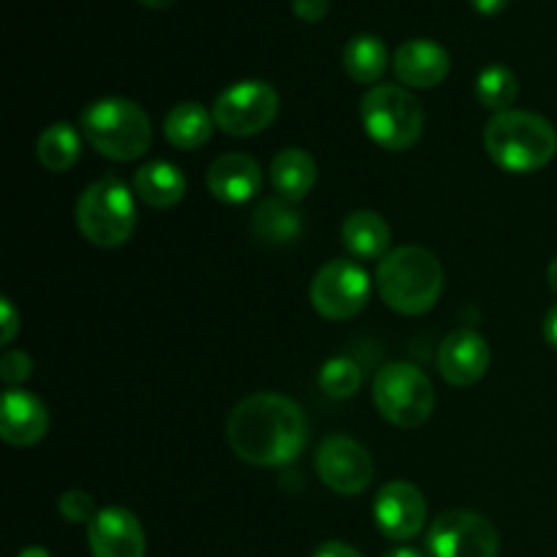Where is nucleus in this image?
Masks as SVG:
<instances>
[{
  "label": "nucleus",
  "mask_w": 557,
  "mask_h": 557,
  "mask_svg": "<svg viewBox=\"0 0 557 557\" xmlns=\"http://www.w3.org/2000/svg\"><path fill=\"white\" fill-rule=\"evenodd\" d=\"M226 438L234 455L250 466H288L308 444V419L292 397L261 392L234 406Z\"/></svg>",
  "instance_id": "obj_1"
},
{
  "label": "nucleus",
  "mask_w": 557,
  "mask_h": 557,
  "mask_svg": "<svg viewBox=\"0 0 557 557\" xmlns=\"http://www.w3.org/2000/svg\"><path fill=\"white\" fill-rule=\"evenodd\" d=\"M319 479L337 495H362L373 482V457L348 435H330L315 451Z\"/></svg>",
  "instance_id": "obj_11"
},
{
  "label": "nucleus",
  "mask_w": 557,
  "mask_h": 557,
  "mask_svg": "<svg viewBox=\"0 0 557 557\" xmlns=\"http://www.w3.org/2000/svg\"><path fill=\"white\" fill-rule=\"evenodd\" d=\"M428 549L433 557H498L500 539L487 517L451 509L430 525Z\"/></svg>",
  "instance_id": "obj_10"
},
{
  "label": "nucleus",
  "mask_w": 557,
  "mask_h": 557,
  "mask_svg": "<svg viewBox=\"0 0 557 557\" xmlns=\"http://www.w3.org/2000/svg\"><path fill=\"white\" fill-rule=\"evenodd\" d=\"M370 299V277L357 261L335 259L315 272L310 302L330 321H348L364 310Z\"/></svg>",
  "instance_id": "obj_9"
},
{
  "label": "nucleus",
  "mask_w": 557,
  "mask_h": 557,
  "mask_svg": "<svg viewBox=\"0 0 557 557\" xmlns=\"http://www.w3.org/2000/svg\"><path fill=\"white\" fill-rule=\"evenodd\" d=\"M250 228L267 245H292L302 234V215L294 201L283 196H270L261 201L250 218Z\"/></svg>",
  "instance_id": "obj_20"
},
{
  "label": "nucleus",
  "mask_w": 557,
  "mask_h": 557,
  "mask_svg": "<svg viewBox=\"0 0 557 557\" xmlns=\"http://www.w3.org/2000/svg\"><path fill=\"white\" fill-rule=\"evenodd\" d=\"M145 9H152V11H161V9H169V5H174L177 0H139Z\"/></svg>",
  "instance_id": "obj_34"
},
{
  "label": "nucleus",
  "mask_w": 557,
  "mask_h": 557,
  "mask_svg": "<svg viewBox=\"0 0 557 557\" xmlns=\"http://www.w3.org/2000/svg\"><path fill=\"white\" fill-rule=\"evenodd\" d=\"M76 226L98 248H120L136 228V201L117 177H101L82 190L76 201Z\"/></svg>",
  "instance_id": "obj_5"
},
{
  "label": "nucleus",
  "mask_w": 557,
  "mask_h": 557,
  "mask_svg": "<svg viewBox=\"0 0 557 557\" xmlns=\"http://www.w3.org/2000/svg\"><path fill=\"white\" fill-rule=\"evenodd\" d=\"M484 147L504 172L531 174L555 158L557 131L542 114L506 109L495 114L484 128Z\"/></svg>",
  "instance_id": "obj_3"
},
{
  "label": "nucleus",
  "mask_w": 557,
  "mask_h": 557,
  "mask_svg": "<svg viewBox=\"0 0 557 557\" xmlns=\"http://www.w3.org/2000/svg\"><path fill=\"white\" fill-rule=\"evenodd\" d=\"M0 313H3V324H0V341H3V346H11L16 337V332H20V313H16V308L11 305V299H3V302H0Z\"/></svg>",
  "instance_id": "obj_30"
},
{
  "label": "nucleus",
  "mask_w": 557,
  "mask_h": 557,
  "mask_svg": "<svg viewBox=\"0 0 557 557\" xmlns=\"http://www.w3.org/2000/svg\"><path fill=\"white\" fill-rule=\"evenodd\" d=\"M373 517L379 531L392 542H408L428 520V500L422 490L408 482H389L375 495Z\"/></svg>",
  "instance_id": "obj_12"
},
{
  "label": "nucleus",
  "mask_w": 557,
  "mask_h": 557,
  "mask_svg": "<svg viewBox=\"0 0 557 557\" xmlns=\"http://www.w3.org/2000/svg\"><path fill=\"white\" fill-rule=\"evenodd\" d=\"M82 136L74 125L52 123L41 131L36 141V158L49 172H65L79 161Z\"/></svg>",
  "instance_id": "obj_24"
},
{
  "label": "nucleus",
  "mask_w": 557,
  "mask_h": 557,
  "mask_svg": "<svg viewBox=\"0 0 557 557\" xmlns=\"http://www.w3.org/2000/svg\"><path fill=\"white\" fill-rule=\"evenodd\" d=\"M20 557H52V555H49L44 547H27V549H22Z\"/></svg>",
  "instance_id": "obj_37"
},
{
  "label": "nucleus",
  "mask_w": 557,
  "mask_h": 557,
  "mask_svg": "<svg viewBox=\"0 0 557 557\" xmlns=\"http://www.w3.org/2000/svg\"><path fill=\"white\" fill-rule=\"evenodd\" d=\"M212 131H215L212 112H207L196 101L177 103L166 114V123H163V134H166L169 145H174L177 150H199L210 141Z\"/></svg>",
  "instance_id": "obj_22"
},
{
  "label": "nucleus",
  "mask_w": 557,
  "mask_h": 557,
  "mask_svg": "<svg viewBox=\"0 0 557 557\" xmlns=\"http://www.w3.org/2000/svg\"><path fill=\"white\" fill-rule=\"evenodd\" d=\"M58 509L60 517L74 522V525H90L92 517L98 515L96 506H92V498L87 493H82V490H69V493L60 495Z\"/></svg>",
  "instance_id": "obj_27"
},
{
  "label": "nucleus",
  "mask_w": 557,
  "mask_h": 557,
  "mask_svg": "<svg viewBox=\"0 0 557 557\" xmlns=\"http://www.w3.org/2000/svg\"><path fill=\"white\" fill-rule=\"evenodd\" d=\"M0 375H3L9 389H16V386H22L33 375V359L27 357L25 351L11 348V351H5L3 359H0Z\"/></svg>",
  "instance_id": "obj_28"
},
{
  "label": "nucleus",
  "mask_w": 557,
  "mask_h": 557,
  "mask_svg": "<svg viewBox=\"0 0 557 557\" xmlns=\"http://www.w3.org/2000/svg\"><path fill=\"white\" fill-rule=\"evenodd\" d=\"M207 188L218 201L245 205L261 188V166L245 152H226L215 158L207 172Z\"/></svg>",
  "instance_id": "obj_17"
},
{
  "label": "nucleus",
  "mask_w": 557,
  "mask_h": 557,
  "mask_svg": "<svg viewBox=\"0 0 557 557\" xmlns=\"http://www.w3.org/2000/svg\"><path fill=\"white\" fill-rule=\"evenodd\" d=\"M292 9L302 22H321L330 14V0H292Z\"/></svg>",
  "instance_id": "obj_29"
},
{
  "label": "nucleus",
  "mask_w": 557,
  "mask_h": 557,
  "mask_svg": "<svg viewBox=\"0 0 557 557\" xmlns=\"http://www.w3.org/2000/svg\"><path fill=\"white\" fill-rule=\"evenodd\" d=\"M82 136L109 161H136L152 145V123L145 109L128 98H101L82 112Z\"/></svg>",
  "instance_id": "obj_4"
},
{
  "label": "nucleus",
  "mask_w": 557,
  "mask_h": 557,
  "mask_svg": "<svg viewBox=\"0 0 557 557\" xmlns=\"http://www.w3.org/2000/svg\"><path fill=\"white\" fill-rule=\"evenodd\" d=\"M92 557H145V531L136 515L120 506L101 509L87 525Z\"/></svg>",
  "instance_id": "obj_13"
},
{
  "label": "nucleus",
  "mask_w": 557,
  "mask_h": 557,
  "mask_svg": "<svg viewBox=\"0 0 557 557\" xmlns=\"http://www.w3.org/2000/svg\"><path fill=\"white\" fill-rule=\"evenodd\" d=\"M185 190H188L185 174L169 161L145 163L134 174V194L152 210H172L183 201Z\"/></svg>",
  "instance_id": "obj_19"
},
{
  "label": "nucleus",
  "mask_w": 557,
  "mask_h": 557,
  "mask_svg": "<svg viewBox=\"0 0 557 557\" xmlns=\"http://www.w3.org/2000/svg\"><path fill=\"white\" fill-rule=\"evenodd\" d=\"M281 109V96L270 82L245 79L215 98L212 120L228 136H256L270 128Z\"/></svg>",
  "instance_id": "obj_8"
},
{
  "label": "nucleus",
  "mask_w": 557,
  "mask_h": 557,
  "mask_svg": "<svg viewBox=\"0 0 557 557\" xmlns=\"http://www.w3.org/2000/svg\"><path fill=\"white\" fill-rule=\"evenodd\" d=\"M490 368V346L479 332L455 330L441 341L438 370L451 386H473Z\"/></svg>",
  "instance_id": "obj_14"
},
{
  "label": "nucleus",
  "mask_w": 557,
  "mask_h": 557,
  "mask_svg": "<svg viewBox=\"0 0 557 557\" xmlns=\"http://www.w3.org/2000/svg\"><path fill=\"white\" fill-rule=\"evenodd\" d=\"M270 177L277 196H283L288 201H302L313 190L319 169H315V161L310 152L299 150V147H288V150L275 156V161L270 166Z\"/></svg>",
  "instance_id": "obj_21"
},
{
  "label": "nucleus",
  "mask_w": 557,
  "mask_h": 557,
  "mask_svg": "<svg viewBox=\"0 0 557 557\" xmlns=\"http://www.w3.org/2000/svg\"><path fill=\"white\" fill-rule=\"evenodd\" d=\"M375 286L381 299L400 315H422L441 299L444 267L419 245H403L379 261Z\"/></svg>",
  "instance_id": "obj_2"
},
{
  "label": "nucleus",
  "mask_w": 557,
  "mask_h": 557,
  "mask_svg": "<svg viewBox=\"0 0 557 557\" xmlns=\"http://www.w3.org/2000/svg\"><path fill=\"white\" fill-rule=\"evenodd\" d=\"M547 283H549V288L557 294V256L549 261V267H547Z\"/></svg>",
  "instance_id": "obj_35"
},
{
  "label": "nucleus",
  "mask_w": 557,
  "mask_h": 557,
  "mask_svg": "<svg viewBox=\"0 0 557 557\" xmlns=\"http://www.w3.org/2000/svg\"><path fill=\"white\" fill-rule=\"evenodd\" d=\"M343 69L359 85H373L389 69V49L375 36H357L343 49Z\"/></svg>",
  "instance_id": "obj_23"
},
{
  "label": "nucleus",
  "mask_w": 557,
  "mask_h": 557,
  "mask_svg": "<svg viewBox=\"0 0 557 557\" xmlns=\"http://www.w3.org/2000/svg\"><path fill=\"white\" fill-rule=\"evenodd\" d=\"M319 384L332 400H348L362 386V368L348 357H332L319 373Z\"/></svg>",
  "instance_id": "obj_26"
},
{
  "label": "nucleus",
  "mask_w": 557,
  "mask_h": 557,
  "mask_svg": "<svg viewBox=\"0 0 557 557\" xmlns=\"http://www.w3.org/2000/svg\"><path fill=\"white\" fill-rule=\"evenodd\" d=\"M373 400L381 417L403 430L422 428L435 408V389L428 375L408 362H392L373 381Z\"/></svg>",
  "instance_id": "obj_7"
},
{
  "label": "nucleus",
  "mask_w": 557,
  "mask_h": 557,
  "mask_svg": "<svg viewBox=\"0 0 557 557\" xmlns=\"http://www.w3.org/2000/svg\"><path fill=\"white\" fill-rule=\"evenodd\" d=\"M362 125L370 139L389 152L417 145L424 128L422 103L400 85H375L362 96Z\"/></svg>",
  "instance_id": "obj_6"
},
{
  "label": "nucleus",
  "mask_w": 557,
  "mask_h": 557,
  "mask_svg": "<svg viewBox=\"0 0 557 557\" xmlns=\"http://www.w3.org/2000/svg\"><path fill=\"white\" fill-rule=\"evenodd\" d=\"M313 557H362V555H359L357 549L348 547V544H343V542H326V544H321L319 549H315Z\"/></svg>",
  "instance_id": "obj_31"
},
{
  "label": "nucleus",
  "mask_w": 557,
  "mask_h": 557,
  "mask_svg": "<svg viewBox=\"0 0 557 557\" xmlns=\"http://www.w3.org/2000/svg\"><path fill=\"white\" fill-rule=\"evenodd\" d=\"M542 332H544V341H547L557 351V305H553V308L547 310V315H544Z\"/></svg>",
  "instance_id": "obj_32"
},
{
  "label": "nucleus",
  "mask_w": 557,
  "mask_h": 557,
  "mask_svg": "<svg viewBox=\"0 0 557 557\" xmlns=\"http://www.w3.org/2000/svg\"><path fill=\"white\" fill-rule=\"evenodd\" d=\"M471 5L479 11V14L495 16V14H500V11H506L509 0H471Z\"/></svg>",
  "instance_id": "obj_33"
},
{
  "label": "nucleus",
  "mask_w": 557,
  "mask_h": 557,
  "mask_svg": "<svg viewBox=\"0 0 557 557\" xmlns=\"http://www.w3.org/2000/svg\"><path fill=\"white\" fill-rule=\"evenodd\" d=\"M384 557H424V555L417 553V549H411V547H397V549H392V553H386Z\"/></svg>",
  "instance_id": "obj_36"
},
{
  "label": "nucleus",
  "mask_w": 557,
  "mask_h": 557,
  "mask_svg": "<svg viewBox=\"0 0 557 557\" xmlns=\"http://www.w3.org/2000/svg\"><path fill=\"white\" fill-rule=\"evenodd\" d=\"M392 69H395V76L403 85L413 87V90H430V87H438L449 76L451 60L449 52L438 41L413 38V41L397 47L395 58H392Z\"/></svg>",
  "instance_id": "obj_15"
},
{
  "label": "nucleus",
  "mask_w": 557,
  "mask_h": 557,
  "mask_svg": "<svg viewBox=\"0 0 557 557\" xmlns=\"http://www.w3.org/2000/svg\"><path fill=\"white\" fill-rule=\"evenodd\" d=\"M520 96V79L506 65H487L476 76V98L482 107L493 109L495 114L506 112Z\"/></svg>",
  "instance_id": "obj_25"
},
{
  "label": "nucleus",
  "mask_w": 557,
  "mask_h": 557,
  "mask_svg": "<svg viewBox=\"0 0 557 557\" xmlns=\"http://www.w3.org/2000/svg\"><path fill=\"white\" fill-rule=\"evenodd\" d=\"M49 413L36 395L25 389H5L0 400V435L11 446H33L47 435Z\"/></svg>",
  "instance_id": "obj_16"
},
{
  "label": "nucleus",
  "mask_w": 557,
  "mask_h": 557,
  "mask_svg": "<svg viewBox=\"0 0 557 557\" xmlns=\"http://www.w3.org/2000/svg\"><path fill=\"white\" fill-rule=\"evenodd\" d=\"M343 245L354 259H384L392 250V228L379 212L357 210L343 221Z\"/></svg>",
  "instance_id": "obj_18"
}]
</instances>
